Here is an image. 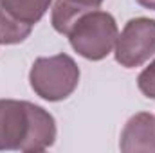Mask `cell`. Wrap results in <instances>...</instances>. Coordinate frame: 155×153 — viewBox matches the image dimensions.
<instances>
[{
	"instance_id": "1",
	"label": "cell",
	"mask_w": 155,
	"mask_h": 153,
	"mask_svg": "<svg viewBox=\"0 0 155 153\" xmlns=\"http://www.w3.org/2000/svg\"><path fill=\"white\" fill-rule=\"evenodd\" d=\"M65 36H69L71 47L79 56L99 61L112 52L119 31L116 18L110 13L96 7L83 11L72 22Z\"/></svg>"
},
{
	"instance_id": "2",
	"label": "cell",
	"mask_w": 155,
	"mask_h": 153,
	"mask_svg": "<svg viewBox=\"0 0 155 153\" xmlns=\"http://www.w3.org/2000/svg\"><path fill=\"white\" fill-rule=\"evenodd\" d=\"M29 83L35 94L49 103L67 99L79 83V67L69 54H56L35 60Z\"/></svg>"
},
{
	"instance_id": "3",
	"label": "cell",
	"mask_w": 155,
	"mask_h": 153,
	"mask_svg": "<svg viewBox=\"0 0 155 153\" xmlns=\"http://www.w3.org/2000/svg\"><path fill=\"white\" fill-rule=\"evenodd\" d=\"M116 61L124 69H135L155 54V20L132 18L116 40Z\"/></svg>"
},
{
	"instance_id": "4",
	"label": "cell",
	"mask_w": 155,
	"mask_h": 153,
	"mask_svg": "<svg viewBox=\"0 0 155 153\" xmlns=\"http://www.w3.org/2000/svg\"><path fill=\"white\" fill-rule=\"evenodd\" d=\"M33 103L0 99V151H24L31 135Z\"/></svg>"
},
{
	"instance_id": "5",
	"label": "cell",
	"mask_w": 155,
	"mask_h": 153,
	"mask_svg": "<svg viewBox=\"0 0 155 153\" xmlns=\"http://www.w3.org/2000/svg\"><path fill=\"white\" fill-rule=\"evenodd\" d=\"M123 153H155V117L148 112L132 115L119 139Z\"/></svg>"
},
{
	"instance_id": "6",
	"label": "cell",
	"mask_w": 155,
	"mask_h": 153,
	"mask_svg": "<svg viewBox=\"0 0 155 153\" xmlns=\"http://www.w3.org/2000/svg\"><path fill=\"white\" fill-rule=\"evenodd\" d=\"M33 124H31V135L24 148V153H38L51 148L56 141V121L45 108L33 103L31 106Z\"/></svg>"
},
{
	"instance_id": "7",
	"label": "cell",
	"mask_w": 155,
	"mask_h": 153,
	"mask_svg": "<svg viewBox=\"0 0 155 153\" xmlns=\"http://www.w3.org/2000/svg\"><path fill=\"white\" fill-rule=\"evenodd\" d=\"M0 2L13 18L35 27L47 13L52 0H0Z\"/></svg>"
},
{
	"instance_id": "8",
	"label": "cell",
	"mask_w": 155,
	"mask_h": 153,
	"mask_svg": "<svg viewBox=\"0 0 155 153\" xmlns=\"http://www.w3.org/2000/svg\"><path fill=\"white\" fill-rule=\"evenodd\" d=\"M31 31H33L31 25L22 24L16 18H13L0 2V43L4 45L22 43L25 38H29Z\"/></svg>"
},
{
	"instance_id": "9",
	"label": "cell",
	"mask_w": 155,
	"mask_h": 153,
	"mask_svg": "<svg viewBox=\"0 0 155 153\" xmlns=\"http://www.w3.org/2000/svg\"><path fill=\"white\" fill-rule=\"evenodd\" d=\"M137 86L141 94L148 99H155V60L139 74L137 77Z\"/></svg>"
},
{
	"instance_id": "10",
	"label": "cell",
	"mask_w": 155,
	"mask_h": 153,
	"mask_svg": "<svg viewBox=\"0 0 155 153\" xmlns=\"http://www.w3.org/2000/svg\"><path fill=\"white\" fill-rule=\"evenodd\" d=\"M76 5H81V7H88V9H96L103 4V0H69Z\"/></svg>"
},
{
	"instance_id": "11",
	"label": "cell",
	"mask_w": 155,
	"mask_h": 153,
	"mask_svg": "<svg viewBox=\"0 0 155 153\" xmlns=\"http://www.w3.org/2000/svg\"><path fill=\"white\" fill-rule=\"evenodd\" d=\"M139 5H143V7H146V9H152L155 11V0H135Z\"/></svg>"
}]
</instances>
